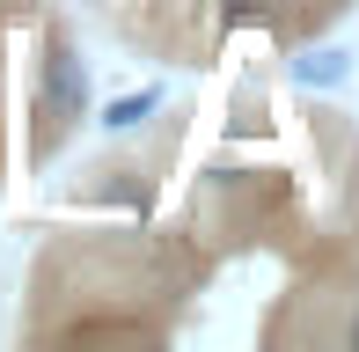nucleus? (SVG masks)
<instances>
[{"mask_svg":"<svg viewBox=\"0 0 359 352\" xmlns=\"http://www.w3.org/2000/svg\"><path fill=\"white\" fill-rule=\"evenodd\" d=\"M29 257V338L359 345V125L264 74L169 110L154 147L74 169Z\"/></svg>","mask_w":359,"mask_h":352,"instance_id":"obj_1","label":"nucleus"},{"mask_svg":"<svg viewBox=\"0 0 359 352\" xmlns=\"http://www.w3.org/2000/svg\"><path fill=\"white\" fill-rule=\"evenodd\" d=\"M118 44L161 59V67H220L242 37H264L271 52L330 37L359 0H81Z\"/></svg>","mask_w":359,"mask_h":352,"instance_id":"obj_2","label":"nucleus"}]
</instances>
